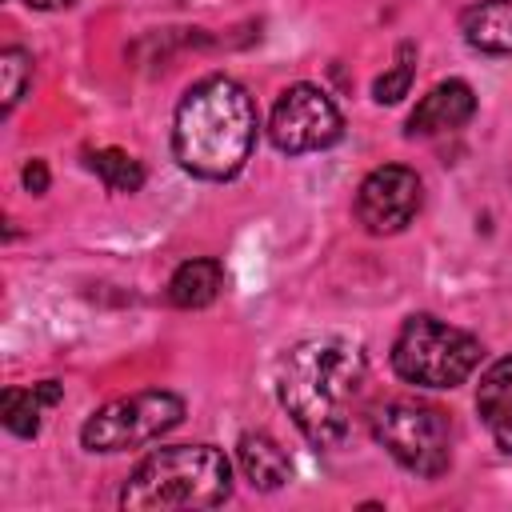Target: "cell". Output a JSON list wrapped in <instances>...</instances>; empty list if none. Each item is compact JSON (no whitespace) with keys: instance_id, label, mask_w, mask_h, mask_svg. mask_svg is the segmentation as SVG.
<instances>
[{"instance_id":"12","label":"cell","mask_w":512,"mask_h":512,"mask_svg":"<svg viewBox=\"0 0 512 512\" xmlns=\"http://www.w3.org/2000/svg\"><path fill=\"white\" fill-rule=\"evenodd\" d=\"M236 460H240L244 480L260 492H276L292 480V460L268 432H244L236 440Z\"/></svg>"},{"instance_id":"1","label":"cell","mask_w":512,"mask_h":512,"mask_svg":"<svg viewBox=\"0 0 512 512\" xmlns=\"http://www.w3.org/2000/svg\"><path fill=\"white\" fill-rule=\"evenodd\" d=\"M360 384L364 352L344 340H304L276 372V396L312 448H336L348 440Z\"/></svg>"},{"instance_id":"18","label":"cell","mask_w":512,"mask_h":512,"mask_svg":"<svg viewBox=\"0 0 512 512\" xmlns=\"http://www.w3.org/2000/svg\"><path fill=\"white\" fill-rule=\"evenodd\" d=\"M20 180H24V188H28L32 196H44V192H48V164L32 156V160L24 164V172H20Z\"/></svg>"},{"instance_id":"8","label":"cell","mask_w":512,"mask_h":512,"mask_svg":"<svg viewBox=\"0 0 512 512\" xmlns=\"http://www.w3.org/2000/svg\"><path fill=\"white\" fill-rule=\"evenodd\" d=\"M424 204V184L404 164L372 168L356 188V220L372 236H392L412 224V216Z\"/></svg>"},{"instance_id":"6","label":"cell","mask_w":512,"mask_h":512,"mask_svg":"<svg viewBox=\"0 0 512 512\" xmlns=\"http://www.w3.org/2000/svg\"><path fill=\"white\" fill-rule=\"evenodd\" d=\"M180 420H184V400L176 392L148 388V392H132V396H120L96 408L80 428V444L88 452H128V448L160 440Z\"/></svg>"},{"instance_id":"10","label":"cell","mask_w":512,"mask_h":512,"mask_svg":"<svg viewBox=\"0 0 512 512\" xmlns=\"http://www.w3.org/2000/svg\"><path fill=\"white\" fill-rule=\"evenodd\" d=\"M476 412L500 452H512V356L496 360L476 384Z\"/></svg>"},{"instance_id":"11","label":"cell","mask_w":512,"mask_h":512,"mask_svg":"<svg viewBox=\"0 0 512 512\" xmlns=\"http://www.w3.org/2000/svg\"><path fill=\"white\" fill-rule=\"evenodd\" d=\"M460 36L488 56H512V0H476L460 12Z\"/></svg>"},{"instance_id":"16","label":"cell","mask_w":512,"mask_h":512,"mask_svg":"<svg viewBox=\"0 0 512 512\" xmlns=\"http://www.w3.org/2000/svg\"><path fill=\"white\" fill-rule=\"evenodd\" d=\"M412 76H416V44L404 40V44L396 48V64H392L384 76H376L372 100H376V104H396V100H404L408 88H412Z\"/></svg>"},{"instance_id":"19","label":"cell","mask_w":512,"mask_h":512,"mask_svg":"<svg viewBox=\"0 0 512 512\" xmlns=\"http://www.w3.org/2000/svg\"><path fill=\"white\" fill-rule=\"evenodd\" d=\"M28 8H36V12H60V8H72L76 0H24Z\"/></svg>"},{"instance_id":"5","label":"cell","mask_w":512,"mask_h":512,"mask_svg":"<svg viewBox=\"0 0 512 512\" xmlns=\"http://www.w3.org/2000/svg\"><path fill=\"white\" fill-rule=\"evenodd\" d=\"M372 440L412 476L436 480L452 464V424L436 404L384 400L368 416Z\"/></svg>"},{"instance_id":"13","label":"cell","mask_w":512,"mask_h":512,"mask_svg":"<svg viewBox=\"0 0 512 512\" xmlns=\"http://www.w3.org/2000/svg\"><path fill=\"white\" fill-rule=\"evenodd\" d=\"M64 388L56 380H40L32 388H4V400H0V416H4V428L12 436H36L40 432V416L44 408L60 404Z\"/></svg>"},{"instance_id":"2","label":"cell","mask_w":512,"mask_h":512,"mask_svg":"<svg viewBox=\"0 0 512 512\" xmlns=\"http://www.w3.org/2000/svg\"><path fill=\"white\" fill-rule=\"evenodd\" d=\"M256 144V104L232 76H204L172 116V156L196 180H232Z\"/></svg>"},{"instance_id":"3","label":"cell","mask_w":512,"mask_h":512,"mask_svg":"<svg viewBox=\"0 0 512 512\" xmlns=\"http://www.w3.org/2000/svg\"><path fill=\"white\" fill-rule=\"evenodd\" d=\"M232 496L228 456L212 444H172L156 448L120 488V508L128 512H168V508H216Z\"/></svg>"},{"instance_id":"4","label":"cell","mask_w":512,"mask_h":512,"mask_svg":"<svg viewBox=\"0 0 512 512\" xmlns=\"http://www.w3.org/2000/svg\"><path fill=\"white\" fill-rule=\"evenodd\" d=\"M480 360L484 348L472 332L452 328L428 312L408 316L392 340V372L416 388H456L476 372Z\"/></svg>"},{"instance_id":"15","label":"cell","mask_w":512,"mask_h":512,"mask_svg":"<svg viewBox=\"0 0 512 512\" xmlns=\"http://www.w3.org/2000/svg\"><path fill=\"white\" fill-rule=\"evenodd\" d=\"M88 168L104 180V188L108 192H140V184H144V168H140V160L136 156H128L124 148H96V152H88Z\"/></svg>"},{"instance_id":"9","label":"cell","mask_w":512,"mask_h":512,"mask_svg":"<svg viewBox=\"0 0 512 512\" xmlns=\"http://www.w3.org/2000/svg\"><path fill=\"white\" fill-rule=\"evenodd\" d=\"M476 116V92L464 80H440L408 116V136H440L456 132Z\"/></svg>"},{"instance_id":"17","label":"cell","mask_w":512,"mask_h":512,"mask_svg":"<svg viewBox=\"0 0 512 512\" xmlns=\"http://www.w3.org/2000/svg\"><path fill=\"white\" fill-rule=\"evenodd\" d=\"M0 80H4V112L16 108L24 88L32 84V56L24 48H4L0 52Z\"/></svg>"},{"instance_id":"7","label":"cell","mask_w":512,"mask_h":512,"mask_svg":"<svg viewBox=\"0 0 512 512\" xmlns=\"http://www.w3.org/2000/svg\"><path fill=\"white\" fill-rule=\"evenodd\" d=\"M344 132V116L332 104V96L316 84H292L280 92L272 120H268V136L280 152L288 156H304V152H324L340 140Z\"/></svg>"},{"instance_id":"14","label":"cell","mask_w":512,"mask_h":512,"mask_svg":"<svg viewBox=\"0 0 512 512\" xmlns=\"http://www.w3.org/2000/svg\"><path fill=\"white\" fill-rule=\"evenodd\" d=\"M224 288V264L212 256L184 260L168 280V300L176 308H208Z\"/></svg>"}]
</instances>
